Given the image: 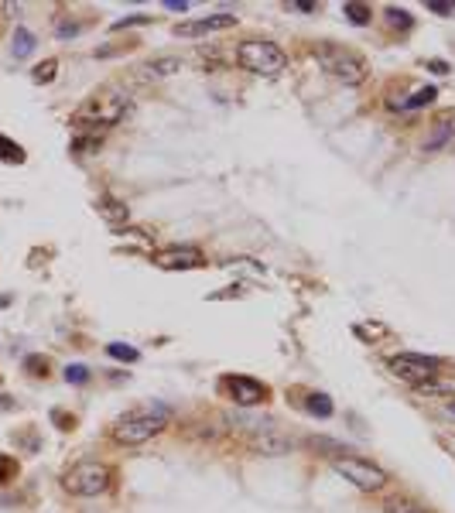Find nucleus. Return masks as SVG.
Here are the masks:
<instances>
[{"label": "nucleus", "instance_id": "1", "mask_svg": "<svg viewBox=\"0 0 455 513\" xmlns=\"http://www.w3.org/2000/svg\"><path fill=\"white\" fill-rule=\"evenodd\" d=\"M168 407H161V404H151V407H140V411H130V415H123L113 421V441L120 445H144V441H151L155 434L168 424Z\"/></svg>", "mask_w": 455, "mask_h": 513}, {"label": "nucleus", "instance_id": "2", "mask_svg": "<svg viewBox=\"0 0 455 513\" xmlns=\"http://www.w3.org/2000/svg\"><path fill=\"white\" fill-rule=\"evenodd\" d=\"M127 110H130V96L123 89H103V93L82 103V110L76 113V123H82V127H113L127 117Z\"/></svg>", "mask_w": 455, "mask_h": 513}, {"label": "nucleus", "instance_id": "3", "mask_svg": "<svg viewBox=\"0 0 455 513\" xmlns=\"http://www.w3.org/2000/svg\"><path fill=\"white\" fill-rule=\"evenodd\" d=\"M62 486H65V493L89 500V496L106 493L113 486V469L106 462H96V458H82L62 475Z\"/></svg>", "mask_w": 455, "mask_h": 513}, {"label": "nucleus", "instance_id": "4", "mask_svg": "<svg viewBox=\"0 0 455 513\" xmlns=\"http://www.w3.org/2000/svg\"><path fill=\"white\" fill-rule=\"evenodd\" d=\"M315 62L332 76V79L342 82V86H359V82H366V62L359 59L356 52L342 48V45H332V41L318 45Z\"/></svg>", "mask_w": 455, "mask_h": 513}, {"label": "nucleus", "instance_id": "5", "mask_svg": "<svg viewBox=\"0 0 455 513\" xmlns=\"http://www.w3.org/2000/svg\"><path fill=\"white\" fill-rule=\"evenodd\" d=\"M237 65L254 76H281L288 69V55L274 41H243L237 45Z\"/></svg>", "mask_w": 455, "mask_h": 513}, {"label": "nucleus", "instance_id": "6", "mask_svg": "<svg viewBox=\"0 0 455 513\" xmlns=\"http://www.w3.org/2000/svg\"><path fill=\"white\" fill-rule=\"evenodd\" d=\"M332 469H336L346 483H353L356 490H363V493H376V490H383V486H387V473H383L380 466H373V462L359 458V455L336 458V462H332Z\"/></svg>", "mask_w": 455, "mask_h": 513}, {"label": "nucleus", "instance_id": "7", "mask_svg": "<svg viewBox=\"0 0 455 513\" xmlns=\"http://www.w3.org/2000/svg\"><path fill=\"white\" fill-rule=\"evenodd\" d=\"M387 366H391V373L397 380H404V383H411V387H421V383H432L442 370V363L438 359H428V356H417V353H397L387 359Z\"/></svg>", "mask_w": 455, "mask_h": 513}, {"label": "nucleus", "instance_id": "8", "mask_svg": "<svg viewBox=\"0 0 455 513\" xmlns=\"http://www.w3.org/2000/svg\"><path fill=\"white\" fill-rule=\"evenodd\" d=\"M223 390L230 394V400L233 404H240V407H257V404H264L267 400V387L260 383V380H254V376H223Z\"/></svg>", "mask_w": 455, "mask_h": 513}, {"label": "nucleus", "instance_id": "9", "mask_svg": "<svg viewBox=\"0 0 455 513\" xmlns=\"http://www.w3.org/2000/svg\"><path fill=\"white\" fill-rule=\"evenodd\" d=\"M151 260L164 271H196L206 264L202 250H196V247H164V250H155Z\"/></svg>", "mask_w": 455, "mask_h": 513}, {"label": "nucleus", "instance_id": "10", "mask_svg": "<svg viewBox=\"0 0 455 513\" xmlns=\"http://www.w3.org/2000/svg\"><path fill=\"white\" fill-rule=\"evenodd\" d=\"M226 28H237V18L233 14H209V18L198 21H185V24H175V35H185V38H198V35H213V31H226Z\"/></svg>", "mask_w": 455, "mask_h": 513}, {"label": "nucleus", "instance_id": "11", "mask_svg": "<svg viewBox=\"0 0 455 513\" xmlns=\"http://www.w3.org/2000/svg\"><path fill=\"white\" fill-rule=\"evenodd\" d=\"M250 449L260 455H288L291 452V438H284L277 428H264L257 438H250Z\"/></svg>", "mask_w": 455, "mask_h": 513}, {"label": "nucleus", "instance_id": "12", "mask_svg": "<svg viewBox=\"0 0 455 513\" xmlns=\"http://www.w3.org/2000/svg\"><path fill=\"white\" fill-rule=\"evenodd\" d=\"M452 137H455V113H445V117H438L432 134L425 137V151H428V154H432V151H442Z\"/></svg>", "mask_w": 455, "mask_h": 513}, {"label": "nucleus", "instance_id": "13", "mask_svg": "<svg viewBox=\"0 0 455 513\" xmlns=\"http://www.w3.org/2000/svg\"><path fill=\"white\" fill-rule=\"evenodd\" d=\"M137 72L144 76V79H164V76L181 72V59L179 55H161V59H151L147 65H140Z\"/></svg>", "mask_w": 455, "mask_h": 513}, {"label": "nucleus", "instance_id": "14", "mask_svg": "<svg viewBox=\"0 0 455 513\" xmlns=\"http://www.w3.org/2000/svg\"><path fill=\"white\" fill-rule=\"evenodd\" d=\"M96 209L103 213V219H106V222H113V226H120V222H127V219H130L127 202H120V198H113V196H103L96 202Z\"/></svg>", "mask_w": 455, "mask_h": 513}, {"label": "nucleus", "instance_id": "15", "mask_svg": "<svg viewBox=\"0 0 455 513\" xmlns=\"http://www.w3.org/2000/svg\"><path fill=\"white\" fill-rule=\"evenodd\" d=\"M435 96H438L435 86H425V89H417L411 99H400V103H394L391 110H421V106H432V103H435Z\"/></svg>", "mask_w": 455, "mask_h": 513}, {"label": "nucleus", "instance_id": "16", "mask_svg": "<svg viewBox=\"0 0 455 513\" xmlns=\"http://www.w3.org/2000/svg\"><path fill=\"white\" fill-rule=\"evenodd\" d=\"M35 52V35L28 31V28H18L14 31V41H11V55L14 59H28Z\"/></svg>", "mask_w": 455, "mask_h": 513}, {"label": "nucleus", "instance_id": "17", "mask_svg": "<svg viewBox=\"0 0 455 513\" xmlns=\"http://www.w3.org/2000/svg\"><path fill=\"white\" fill-rule=\"evenodd\" d=\"M305 411L315 415V417H332V400H329V394H308Z\"/></svg>", "mask_w": 455, "mask_h": 513}, {"label": "nucleus", "instance_id": "18", "mask_svg": "<svg viewBox=\"0 0 455 513\" xmlns=\"http://www.w3.org/2000/svg\"><path fill=\"white\" fill-rule=\"evenodd\" d=\"M0 161H7V164H24V147L0 134Z\"/></svg>", "mask_w": 455, "mask_h": 513}, {"label": "nucleus", "instance_id": "19", "mask_svg": "<svg viewBox=\"0 0 455 513\" xmlns=\"http://www.w3.org/2000/svg\"><path fill=\"white\" fill-rule=\"evenodd\" d=\"M342 14H346V18L353 21L356 28H363V24H370V18H373V11H370L366 4H353V0H349V4H342Z\"/></svg>", "mask_w": 455, "mask_h": 513}, {"label": "nucleus", "instance_id": "20", "mask_svg": "<svg viewBox=\"0 0 455 513\" xmlns=\"http://www.w3.org/2000/svg\"><path fill=\"white\" fill-rule=\"evenodd\" d=\"M383 18H387V24H391V28H400V31H411V24H415L411 11H404V7H387V11H383Z\"/></svg>", "mask_w": 455, "mask_h": 513}, {"label": "nucleus", "instance_id": "21", "mask_svg": "<svg viewBox=\"0 0 455 513\" xmlns=\"http://www.w3.org/2000/svg\"><path fill=\"white\" fill-rule=\"evenodd\" d=\"M106 353L113 356V359H123V363H137L140 359V353L134 349V346H127V342H110Z\"/></svg>", "mask_w": 455, "mask_h": 513}, {"label": "nucleus", "instance_id": "22", "mask_svg": "<svg viewBox=\"0 0 455 513\" xmlns=\"http://www.w3.org/2000/svg\"><path fill=\"white\" fill-rule=\"evenodd\" d=\"M55 72H59V62H55V59H45L41 65H35L31 79H35V82L41 86V82H52V79H55Z\"/></svg>", "mask_w": 455, "mask_h": 513}, {"label": "nucleus", "instance_id": "23", "mask_svg": "<svg viewBox=\"0 0 455 513\" xmlns=\"http://www.w3.org/2000/svg\"><path fill=\"white\" fill-rule=\"evenodd\" d=\"M65 380H69V383H76V387L89 383V366H82V363H72V366H65Z\"/></svg>", "mask_w": 455, "mask_h": 513}, {"label": "nucleus", "instance_id": "24", "mask_svg": "<svg viewBox=\"0 0 455 513\" xmlns=\"http://www.w3.org/2000/svg\"><path fill=\"white\" fill-rule=\"evenodd\" d=\"M383 513H425L417 503H411V500H391L387 507H383Z\"/></svg>", "mask_w": 455, "mask_h": 513}, {"label": "nucleus", "instance_id": "25", "mask_svg": "<svg viewBox=\"0 0 455 513\" xmlns=\"http://www.w3.org/2000/svg\"><path fill=\"white\" fill-rule=\"evenodd\" d=\"M415 390H417V397H452V390H449V387H438L435 380H432V383H421Z\"/></svg>", "mask_w": 455, "mask_h": 513}, {"label": "nucleus", "instance_id": "26", "mask_svg": "<svg viewBox=\"0 0 455 513\" xmlns=\"http://www.w3.org/2000/svg\"><path fill=\"white\" fill-rule=\"evenodd\" d=\"M18 473V462L11 458V455H0V486L4 483H11V475Z\"/></svg>", "mask_w": 455, "mask_h": 513}, {"label": "nucleus", "instance_id": "27", "mask_svg": "<svg viewBox=\"0 0 455 513\" xmlns=\"http://www.w3.org/2000/svg\"><path fill=\"white\" fill-rule=\"evenodd\" d=\"M24 370H31L35 376H45V370H48V359H45V356H28V359H24Z\"/></svg>", "mask_w": 455, "mask_h": 513}, {"label": "nucleus", "instance_id": "28", "mask_svg": "<svg viewBox=\"0 0 455 513\" xmlns=\"http://www.w3.org/2000/svg\"><path fill=\"white\" fill-rule=\"evenodd\" d=\"M428 11L432 14H438V18H449V14H455L452 4H445V0H428Z\"/></svg>", "mask_w": 455, "mask_h": 513}, {"label": "nucleus", "instance_id": "29", "mask_svg": "<svg viewBox=\"0 0 455 513\" xmlns=\"http://www.w3.org/2000/svg\"><path fill=\"white\" fill-rule=\"evenodd\" d=\"M130 24H151V18L147 14H134V18H123L113 24V31H123V28H130Z\"/></svg>", "mask_w": 455, "mask_h": 513}, {"label": "nucleus", "instance_id": "30", "mask_svg": "<svg viewBox=\"0 0 455 513\" xmlns=\"http://www.w3.org/2000/svg\"><path fill=\"white\" fill-rule=\"evenodd\" d=\"M59 38H72V35H79V24H69V21H59Z\"/></svg>", "mask_w": 455, "mask_h": 513}, {"label": "nucleus", "instance_id": "31", "mask_svg": "<svg viewBox=\"0 0 455 513\" xmlns=\"http://www.w3.org/2000/svg\"><path fill=\"white\" fill-rule=\"evenodd\" d=\"M164 7H168V11H175V14H185V11H189V4H185V0H168Z\"/></svg>", "mask_w": 455, "mask_h": 513}, {"label": "nucleus", "instance_id": "32", "mask_svg": "<svg viewBox=\"0 0 455 513\" xmlns=\"http://www.w3.org/2000/svg\"><path fill=\"white\" fill-rule=\"evenodd\" d=\"M428 69H435V72H449V62H442V59H432V62H428Z\"/></svg>", "mask_w": 455, "mask_h": 513}, {"label": "nucleus", "instance_id": "33", "mask_svg": "<svg viewBox=\"0 0 455 513\" xmlns=\"http://www.w3.org/2000/svg\"><path fill=\"white\" fill-rule=\"evenodd\" d=\"M295 11H305V14H308V11H315V4H308V0H298Z\"/></svg>", "mask_w": 455, "mask_h": 513}, {"label": "nucleus", "instance_id": "34", "mask_svg": "<svg viewBox=\"0 0 455 513\" xmlns=\"http://www.w3.org/2000/svg\"><path fill=\"white\" fill-rule=\"evenodd\" d=\"M445 415H449V417H455V400H452V404H445Z\"/></svg>", "mask_w": 455, "mask_h": 513}, {"label": "nucleus", "instance_id": "35", "mask_svg": "<svg viewBox=\"0 0 455 513\" xmlns=\"http://www.w3.org/2000/svg\"><path fill=\"white\" fill-rule=\"evenodd\" d=\"M452 7H455V4H452Z\"/></svg>", "mask_w": 455, "mask_h": 513}]
</instances>
